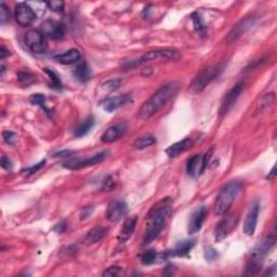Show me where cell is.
<instances>
[{"mask_svg": "<svg viewBox=\"0 0 277 277\" xmlns=\"http://www.w3.org/2000/svg\"><path fill=\"white\" fill-rule=\"evenodd\" d=\"M213 153V148H210L205 155L197 154L188 159L186 165V170L189 176L193 178H198L201 174L205 171L207 165L210 160Z\"/></svg>", "mask_w": 277, "mask_h": 277, "instance_id": "9c48e42d", "label": "cell"}, {"mask_svg": "<svg viewBox=\"0 0 277 277\" xmlns=\"http://www.w3.org/2000/svg\"><path fill=\"white\" fill-rule=\"evenodd\" d=\"M170 216H171V199L170 198H164L150 209L148 216L147 230L143 237L144 245L149 244L159 236Z\"/></svg>", "mask_w": 277, "mask_h": 277, "instance_id": "6da1fadb", "label": "cell"}, {"mask_svg": "<svg viewBox=\"0 0 277 277\" xmlns=\"http://www.w3.org/2000/svg\"><path fill=\"white\" fill-rule=\"evenodd\" d=\"M1 166L3 169L6 170H11L13 167V164L10 159H9L7 156H2L1 157Z\"/></svg>", "mask_w": 277, "mask_h": 277, "instance_id": "ab89813d", "label": "cell"}, {"mask_svg": "<svg viewBox=\"0 0 277 277\" xmlns=\"http://www.w3.org/2000/svg\"><path fill=\"white\" fill-rule=\"evenodd\" d=\"M244 88H245V82L240 81L227 91V93L224 95V98H223L221 102L220 115H226L228 111H231L233 106L235 105L238 98H240V95L241 94Z\"/></svg>", "mask_w": 277, "mask_h": 277, "instance_id": "8fae6325", "label": "cell"}, {"mask_svg": "<svg viewBox=\"0 0 277 277\" xmlns=\"http://www.w3.org/2000/svg\"><path fill=\"white\" fill-rule=\"evenodd\" d=\"M137 222H138V217L137 216H132L126 219V221L124 222L123 228L120 230V234L118 236V240L121 244L127 241L129 238L132 236L133 232L135 230V226H137Z\"/></svg>", "mask_w": 277, "mask_h": 277, "instance_id": "ffe728a7", "label": "cell"}, {"mask_svg": "<svg viewBox=\"0 0 277 277\" xmlns=\"http://www.w3.org/2000/svg\"><path fill=\"white\" fill-rule=\"evenodd\" d=\"M195 244H196V240H194V238L179 241L176 247H174V249L171 251L172 256H178V257L186 256L188 252L193 249Z\"/></svg>", "mask_w": 277, "mask_h": 277, "instance_id": "cb8c5ba5", "label": "cell"}, {"mask_svg": "<svg viewBox=\"0 0 277 277\" xmlns=\"http://www.w3.org/2000/svg\"><path fill=\"white\" fill-rule=\"evenodd\" d=\"M110 156V152L109 150H102L100 153H96L95 155H92V156L88 157V158H72L66 160V162L63 164V167L67 168V169H72V170H76V169H82L86 167H90V166H94V165H98Z\"/></svg>", "mask_w": 277, "mask_h": 277, "instance_id": "52a82bcc", "label": "cell"}, {"mask_svg": "<svg viewBox=\"0 0 277 277\" xmlns=\"http://www.w3.org/2000/svg\"><path fill=\"white\" fill-rule=\"evenodd\" d=\"M48 8L55 12H62L64 9V2L63 1H56V0H52V1L47 2Z\"/></svg>", "mask_w": 277, "mask_h": 277, "instance_id": "d590c367", "label": "cell"}, {"mask_svg": "<svg viewBox=\"0 0 277 277\" xmlns=\"http://www.w3.org/2000/svg\"><path fill=\"white\" fill-rule=\"evenodd\" d=\"M74 76L77 80H79L81 82L89 80L91 77V69L88 65V63L80 62L74 71Z\"/></svg>", "mask_w": 277, "mask_h": 277, "instance_id": "d4e9b609", "label": "cell"}, {"mask_svg": "<svg viewBox=\"0 0 277 277\" xmlns=\"http://www.w3.org/2000/svg\"><path fill=\"white\" fill-rule=\"evenodd\" d=\"M40 32L52 40H61L65 36L66 28L64 24L60 22L55 20H46L41 23Z\"/></svg>", "mask_w": 277, "mask_h": 277, "instance_id": "7c38bea8", "label": "cell"}, {"mask_svg": "<svg viewBox=\"0 0 277 277\" xmlns=\"http://www.w3.org/2000/svg\"><path fill=\"white\" fill-rule=\"evenodd\" d=\"M180 89V86L178 82H169V84L165 85L155 92V93L149 96V98L144 102L143 105L141 106L139 111V118L142 120L149 119L156 115L158 111H162L165 106H166L170 101H171L174 96L178 94Z\"/></svg>", "mask_w": 277, "mask_h": 277, "instance_id": "7a4b0ae2", "label": "cell"}, {"mask_svg": "<svg viewBox=\"0 0 277 277\" xmlns=\"http://www.w3.org/2000/svg\"><path fill=\"white\" fill-rule=\"evenodd\" d=\"M114 179L111 176H109V177H106V179L103 181V184H102V191H104V192H110L111 188L114 187Z\"/></svg>", "mask_w": 277, "mask_h": 277, "instance_id": "74e56055", "label": "cell"}, {"mask_svg": "<svg viewBox=\"0 0 277 277\" xmlns=\"http://www.w3.org/2000/svg\"><path fill=\"white\" fill-rule=\"evenodd\" d=\"M255 23H256V18H252V17H248V18H244V20L240 21L234 27L232 28L231 32L228 33L226 40L228 42H233V41L237 40L238 38L249 31L250 28L255 25Z\"/></svg>", "mask_w": 277, "mask_h": 277, "instance_id": "9a60e30c", "label": "cell"}, {"mask_svg": "<svg viewBox=\"0 0 277 277\" xmlns=\"http://www.w3.org/2000/svg\"><path fill=\"white\" fill-rule=\"evenodd\" d=\"M223 71V64H215L211 66H208L203 69L199 74L195 77V79L189 86V91L194 94H198L206 89V87L210 84V82L216 79L217 77L220 76Z\"/></svg>", "mask_w": 277, "mask_h": 277, "instance_id": "5b68a950", "label": "cell"}, {"mask_svg": "<svg viewBox=\"0 0 277 277\" xmlns=\"http://www.w3.org/2000/svg\"><path fill=\"white\" fill-rule=\"evenodd\" d=\"M18 79L22 85L28 86V85H32L33 82H35L36 77L30 72H20L18 74Z\"/></svg>", "mask_w": 277, "mask_h": 277, "instance_id": "4dcf8cb0", "label": "cell"}, {"mask_svg": "<svg viewBox=\"0 0 277 277\" xmlns=\"http://www.w3.org/2000/svg\"><path fill=\"white\" fill-rule=\"evenodd\" d=\"M45 164H46V160H41L40 163L36 164L35 166H32V167L26 168V169L23 171V173L25 174V176H32V174L36 173L37 171H39V170H40L43 166H45Z\"/></svg>", "mask_w": 277, "mask_h": 277, "instance_id": "836d02e7", "label": "cell"}, {"mask_svg": "<svg viewBox=\"0 0 277 277\" xmlns=\"http://www.w3.org/2000/svg\"><path fill=\"white\" fill-rule=\"evenodd\" d=\"M127 130L128 127L125 123L111 126V127L106 129L105 132L102 134L101 141L104 143H113L123 137V135L127 132Z\"/></svg>", "mask_w": 277, "mask_h": 277, "instance_id": "d6986e66", "label": "cell"}, {"mask_svg": "<svg viewBox=\"0 0 277 277\" xmlns=\"http://www.w3.org/2000/svg\"><path fill=\"white\" fill-rule=\"evenodd\" d=\"M129 102H131L130 94H123L117 96H110L101 102L102 108L108 113H113L116 110H118L123 106L127 105Z\"/></svg>", "mask_w": 277, "mask_h": 277, "instance_id": "e0dca14e", "label": "cell"}, {"mask_svg": "<svg viewBox=\"0 0 277 277\" xmlns=\"http://www.w3.org/2000/svg\"><path fill=\"white\" fill-rule=\"evenodd\" d=\"M9 20H10V11H9L6 4L1 2V6H0V21H1V24L3 25Z\"/></svg>", "mask_w": 277, "mask_h": 277, "instance_id": "1f68e13d", "label": "cell"}, {"mask_svg": "<svg viewBox=\"0 0 277 277\" xmlns=\"http://www.w3.org/2000/svg\"><path fill=\"white\" fill-rule=\"evenodd\" d=\"M192 20H193L194 27H195L196 32L201 36H205L206 35V26H205V24H203L201 16H199L198 13H193L192 14Z\"/></svg>", "mask_w": 277, "mask_h": 277, "instance_id": "f546056e", "label": "cell"}, {"mask_svg": "<svg viewBox=\"0 0 277 277\" xmlns=\"http://www.w3.org/2000/svg\"><path fill=\"white\" fill-rule=\"evenodd\" d=\"M2 139H3V141L6 143L12 145V144L16 143L17 134L14 133V132H12V131H9V130L8 131H3V132H2Z\"/></svg>", "mask_w": 277, "mask_h": 277, "instance_id": "8d00e7d4", "label": "cell"}, {"mask_svg": "<svg viewBox=\"0 0 277 277\" xmlns=\"http://www.w3.org/2000/svg\"><path fill=\"white\" fill-rule=\"evenodd\" d=\"M45 72H46V74L49 76L50 88L53 90H56V91H61L63 88V85H62V81L60 79V77L56 75V73H55L49 69H45Z\"/></svg>", "mask_w": 277, "mask_h": 277, "instance_id": "f1b7e54d", "label": "cell"}, {"mask_svg": "<svg viewBox=\"0 0 277 277\" xmlns=\"http://www.w3.org/2000/svg\"><path fill=\"white\" fill-rule=\"evenodd\" d=\"M36 12L33 10V8L28 3L21 2L17 4L14 18L21 26H30L36 20Z\"/></svg>", "mask_w": 277, "mask_h": 277, "instance_id": "4fadbf2b", "label": "cell"}, {"mask_svg": "<svg viewBox=\"0 0 277 277\" xmlns=\"http://www.w3.org/2000/svg\"><path fill=\"white\" fill-rule=\"evenodd\" d=\"M7 55H9V50L6 49V47L1 46V48H0V59H6Z\"/></svg>", "mask_w": 277, "mask_h": 277, "instance_id": "7bdbcfd3", "label": "cell"}, {"mask_svg": "<svg viewBox=\"0 0 277 277\" xmlns=\"http://www.w3.org/2000/svg\"><path fill=\"white\" fill-rule=\"evenodd\" d=\"M121 272V267L117 266V265H113V266H110L103 272V275L104 276H116L120 274Z\"/></svg>", "mask_w": 277, "mask_h": 277, "instance_id": "f35d334b", "label": "cell"}, {"mask_svg": "<svg viewBox=\"0 0 277 277\" xmlns=\"http://www.w3.org/2000/svg\"><path fill=\"white\" fill-rule=\"evenodd\" d=\"M109 232V228L108 227H104V226H95L90 230L88 233H87V235L85 237V242L87 245H92V244H95V242L100 241L102 238H104L108 234Z\"/></svg>", "mask_w": 277, "mask_h": 277, "instance_id": "603a6c76", "label": "cell"}, {"mask_svg": "<svg viewBox=\"0 0 277 277\" xmlns=\"http://www.w3.org/2000/svg\"><path fill=\"white\" fill-rule=\"evenodd\" d=\"M207 208L205 206L198 207L196 210H194L189 217L188 220V233L189 234H195L201 231V228L206 220L207 217Z\"/></svg>", "mask_w": 277, "mask_h": 277, "instance_id": "2e32d148", "label": "cell"}, {"mask_svg": "<svg viewBox=\"0 0 277 277\" xmlns=\"http://www.w3.org/2000/svg\"><path fill=\"white\" fill-rule=\"evenodd\" d=\"M276 242V235L272 234L263 238L261 241L254 247V249L250 252L249 260L247 264V274L256 275L259 273L262 269V264L265 260L267 255L270 254L272 248L274 247Z\"/></svg>", "mask_w": 277, "mask_h": 277, "instance_id": "3957f363", "label": "cell"}, {"mask_svg": "<svg viewBox=\"0 0 277 277\" xmlns=\"http://www.w3.org/2000/svg\"><path fill=\"white\" fill-rule=\"evenodd\" d=\"M203 256H205V259L207 261L211 262V261L217 259V258L219 257V254H218V251L213 247H206L205 248V252H203Z\"/></svg>", "mask_w": 277, "mask_h": 277, "instance_id": "d6a6232c", "label": "cell"}, {"mask_svg": "<svg viewBox=\"0 0 277 277\" xmlns=\"http://www.w3.org/2000/svg\"><path fill=\"white\" fill-rule=\"evenodd\" d=\"M30 102L33 105H38V106H42L45 104L46 102V96L40 93H35L32 94L30 98Z\"/></svg>", "mask_w": 277, "mask_h": 277, "instance_id": "e575fe53", "label": "cell"}, {"mask_svg": "<svg viewBox=\"0 0 277 277\" xmlns=\"http://www.w3.org/2000/svg\"><path fill=\"white\" fill-rule=\"evenodd\" d=\"M66 227H67V223L65 221H61L53 227V230L59 233V234H62V233L66 230Z\"/></svg>", "mask_w": 277, "mask_h": 277, "instance_id": "60d3db41", "label": "cell"}, {"mask_svg": "<svg viewBox=\"0 0 277 277\" xmlns=\"http://www.w3.org/2000/svg\"><path fill=\"white\" fill-rule=\"evenodd\" d=\"M155 143H156V138L153 137V135H147V137H142L135 140L133 143V148L137 149H142L152 147Z\"/></svg>", "mask_w": 277, "mask_h": 277, "instance_id": "83f0119b", "label": "cell"}, {"mask_svg": "<svg viewBox=\"0 0 277 277\" xmlns=\"http://www.w3.org/2000/svg\"><path fill=\"white\" fill-rule=\"evenodd\" d=\"M237 213H227L225 217H223L215 228V240L216 241H221L231 234L235 230L238 224Z\"/></svg>", "mask_w": 277, "mask_h": 277, "instance_id": "ba28073f", "label": "cell"}, {"mask_svg": "<svg viewBox=\"0 0 277 277\" xmlns=\"http://www.w3.org/2000/svg\"><path fill=\"white\" fill-rule=\"evenodd\" d=\"M94 126V119L92 117H89L88 119H86L84 123L80 124L78 127H76L74 130V135L77 138L85 137L86 134H88L90 132V130Z\"/></svg>", "mask_w": 277, "mask_h": 277, "instance_id": "484cf974", "label": "cell"}, {"mask_svg": "<svg viewBox=\"0 0 277 277\" xmlns=\"http://www.w3.org/2000/svg\"><path fill=\"white\" fill-rule=\"evenodd\" d=\"M274 178H275V167L272 168L271 172L269 173V176L266 177V180H269V181H272V180H274Z\"/></svg>", "mask_w": 277, "mask_h": 277, "instance_id": "ee69618b", "label": "cell"}, {"mask_svg": "<svg viewBox=\"0 0 277 277\" xmlns=\"http://www.w3.org/2000/svg\"><path fill=\"white\" fill-rule=\"evenodd\" d=\"M4 72H6V67H4V65L2 64V65H1V76H3Z\"/></svg>", "mask_w": 277, "mask_h": 277, "instance_id": "f6af8a7d", "label": "cell"}, {"mask_svg": "<svg viewBox=\"0 0 277 277\" xmlns=\"http://www.w3.org/2000/svg\"><path fill=\"white\" fill-rule=\"evenodd\" d=\"M193 140L191 138H185L182 141H179V142L174 143L166 149V153L169 157H177L178 155H180L183 152H185L186 149L192 147Z\"/></svg>", "mask_w": 277, "mask_h": 277, "instance_id": "7402d4cb", "label": "cell"}, {"mask_svg": "<svg viewBox=\"0 0 277 277\" xmlns=\"http://www.w3.org/2000/svg\"><path fill=\"white\" fill-rule=\"evenodd\" d=\"M55 59L57 63L63 65H72L78 63L81 60V53L77 49H70L62 55H55Z\"/></svg>", "mask_w": 277, "mask_h": 277, "instance_id": "44dd1931", "label": "cell"}, {"mask_svg": "<svg viewBox=\"0 0 277 277\" xmlns=\"http://www.w3.org/2000/svg\"><path fill=\"white\" fill-rule=\"evenodd\" d=\"M241 187L242 184L240 181H231L222 186L215 203V211L217 215H224L228 211L238 194L240 193Z\"/></svg>", "mask_w": 277, "mask_h": 277, "instance_id": "277c9868", "label": "cell"}, {"mask_svg": "<svg viewBox=\"0 0 277 277\" xmlns=\"http://www.w3.org/2000/svg\"><path fill=\"white\" fill-rule=\"evenodd\" d=\"M25 45L32 52L37 53H43L47 50V40L46 36L38 30H31L25 34Z\"/></svg>", "mask_w": 277, "mask_h": 277, "instance_id": "30bf717a", "label": "cell"}, {"mask_svg": "<svg viewBox=\"0 0 277 277\" xmlns=\"http://www.w3.org/2000/svg\"><path fill=\"white\" fill-rule=\"evenodd\" d=\"M180 52L173 49H158V50H152L147 53H144L142 56H140L138 60L131 61L127 63L125 67H135L141 64H145V63L153 62V61H168V60H179Z\"/></svg>", "mask_w": 277, "mask_h": 277, "instance_id": "8992f818", "label": "cell"}, {"mask_svg": "<svg viewBox=\"0 0 277 277\" xmlns=\"http://www.w3.org/2000/svg\"><path fill=\"white\" fill-rule=\"evenodd\" d=\"M128 212V206L126 202L121 199H116L110 203L108 206V211H106V217L111 222H117L121 220Z\"/></svg>", "mask_w": 277, "mask_h": 277, "instance_id": "5bb4252c", "label": "cell"}, {"mask_svg": "<svg viewBox=\"0 0 277 277\" xmlns=\"http://www.w3.org/2000/svg\"><path fill=\"white\" fill-rule=\"evenodd\" d=\"M259 212H260V203L255 202L254 205L251 206L249 212L246 217L245 224H244V231L245 234L248 236H252L255 234L256 228H257V223H258V218H259Z\"/></svg>", "mask_w": 277, "mask_h": 277, "instance_id": "ac0fdd59", "label": "cell"}, {"mask_svg": "<svg viewBox=\"0 0 277 277\" xmlns=\"http://www.w3.org/2000/svg\"><path fill=\"white\" fill-rule=\"evenodd\" d=\"M274 100H275V93H274V92H270V93H266L263 96V98L261 99L260 103L258 104L257 110H256V114L262 113V111H263L269 109L270 106L273 104Z\"/></svg>", "mask_w": 277, "mask_h": 277, "instance_id": "4316f807", "label": "cell"}, {"mask_svg": "<svg viewBox=\"0 0 277 277\" xmlns=\"http://www.w3.org/2000/svg\"><path fill=\"white\" fill-rule=\"evenodd\" d=\"M92 212H93V207H87V208H84V209H82L81 213H80V219H81V220H84V219L88 218Z\"/></svg>", "mask_w": 277, "mask_h": 277, "instance_id": "b9f144b4", "label": "cell"}]
</instances>
